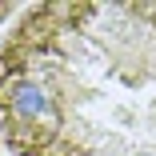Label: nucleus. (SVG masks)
Here are the masks:
<instances>
[{
	"label": "nucleus",
	"mask_w": 156,
	"mask_h": 156,
	"mask_svg": "<svg viewBox=\"0 0 156 156\" xmlns=\"http://www.w3.org/2000/svg\"><path fill=\"white\" fill-rule=\"evenodd\" d=\"M0 140L16 156H156V0L20 8L0 44Z\"/></svg>",
	"instance_id": "1"
},
{
	"label": "nucleus",
	"mask_w": 156,
	"mask_h": 156,
	"mask_svg": "<svg viewBox=\"0 0 156 156\" xmlns=\"http://www.w3.org/2000/svg\"><path fill=\"white\" fill-rule=\"evenodd\" d=\"M20 8H12V4H0V20H8V16H16Z\"/></svg>",
	"instance_id": "2"
},
{
	"label": "nucleus",
	"mask_w": 156,
	"mask_h": 156,
	"mask_svg": "<svg viewBox=\"0 0 156 156\" xmlns=\"http://www.w3.org/2000/svg\"><path fill=\"white\" fill-rule=\"evenodd\" d=\"M0 148H4V140H0Z\"/></svg>",
	"instance_id": "3"
}]
</instances>
